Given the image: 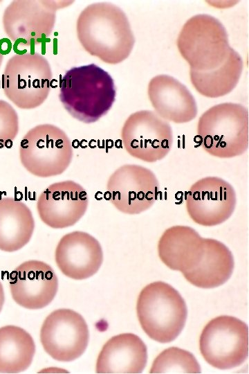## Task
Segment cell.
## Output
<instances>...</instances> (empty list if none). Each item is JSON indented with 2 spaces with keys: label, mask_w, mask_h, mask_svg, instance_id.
<instances>
[{
  "label": "cell",
  "mask_w": 249,
  "mask_h": 374,
  "mask_svg": "<svg viewBox=\"0 0 249 374\" xmlns=\"http://www.w3.org/2000/svg\"><path fill=\"white\" fill-rule=\"evenodd\" d=\"M3 60V55L0 53V66Z\"/></svg>",
  "instance_id": "83f0119b"
},
{
  "label": "cell",
  "mask_w": 249,
  "mask_h": 374,
  "mask_svg": "<svg viewBox=\"0 0 249 374\" xmlns=\"http://www.w3.org/2000/svg\"><path fill=\"white\" fill-rule=\"evenodd\" d=\"M197 137L203 149L219 158L243 154L248 148V112L232 103L214 105L199 118Z\"/></svg>",
  "instance_id": "3957f363"
},
{
  "label": "cell",
  "mask_w": 249,
  "mask_h": 374,
  "mask_svg": "<svg viewBox=\"0 0 249 374\" xmlns=\"http://www.w3.org/2000/svg\"><path fill=\"white\" fill-rule=\"evenodd\" d=\"M89 206L84 188L71 181L49 185L39 196L37 210L41 220L53 229H64L76 224Z\"/></svg>",
  "instance_id": "5bb4252c"
},
{
  "label": "cell",
  "mask_w": 249,
  "mask_h": 374,
  "mask_svg": "<svg viewBox=\"0 0 249 374\" xmlns=\"http://www.w3.org/2000/svg\"><path fill=\"white\" fill-rule=\"evenodd\" d=\"M11 296L19 305L38 310L49 305L58 289V278L47 263L36 260L22 262L9 276Z\"/></svg>",
  "instance_id": "9a60e30c"
},
{
  "label": "cell",
  "mask_w": 249,
  "mask_h": 374,
  "mask_svg": "<svg viewBox=\"0 0 249 374\" xmlns=\"http://www.w3.org/2000/svg\"><path fill=\"white\" fill-rule=\"evenodd\" d=\"M230 250L221 242L203 238V252L197 264L183 274L192 285L201 288H214L225 283L234 269Z\"/></svg>",
  "instance_id": "ffe728a7"
},
{
  "label": "cell",
  "mask_w": 249,
  "mask_h": 374,
  "mask_svg": "<svg viewBox=\"0 0 249 374\" xmlns=\"http://www.w3.org/2000/svg\"><path fill=\"white\" fill-rule=\"evenodd\" d=\"M243 67L240 55L233 49L219 67L208 72L190 71L196 90L208 98H218L231 92L238 84Z\"/></svg>",
  "instance_id": "603a6c76"
},
{
  "label": "cell",
  "mask_w": 249,
  "mask_h": 374,
  "mask_svg": "<svg viewBox=\"0 0 249 374\" xmlns=\"http://www.w3.org/2000/svg\"><path fill=\"white\" fill-rule=\"evenodd\" d=\"M199 346L211 366L221 370L237 367L248 357V326L234 317H217L203 328Z\"/></svg>",
  "instance_id": "9c48e42d"
},
{
  "label": "cell",
  "mask_w": 249,
  "mask_h": 374,
  "mask_svg": "<svg viewBox=\"0 0 249 374\" xmlns=\"http://www.w3.org/2000/svg\"><path fill=\"white\" fill-rule=\"evenodd\" d=\"M147 362V349L142 340L133 333H123L103 346L95 371L101 374H138L143 371Z\"/></svg>",
  "instance_id": "ac0fdd59"
},
{
  "label": "cell",
  "mask_w": 249,
  "mask_h": 374,
  "mask_svg": "<svg viewBox=\"0 0 249 374\" xmlns=\"http://www.w3.org/2000/svg\"><path fill=\"white\" fill-rule=\"evenodd\" d=\"M116 96L113 79L95 64L72 67L60 80V102L72 117L84 123L106 115Z\"/></svg>",
  "instance_id": "7a4b0ae2"
},
{
  "label": "cell",
  "mask_w": 249,
  "mask_h": 374,
  "mask_svg": "<svg viewBox=\"0 0 249 374\" xmlns=\"http://www.w3.org/2000/svg\"><path fill=\"white\" fill-rule=\"evenodd\" d=\"M35 220L29 207L13 197L0 199V250L18 251L33 234Z\"/></svg>",
  "instance_id": "44dd1931"
},
{
  "label": "cell",
  "mask_w": 249,
  "mask_h": 374,
  "mask_svg": "<svg viewBox=\"0 0 249 374\" xmlns=\"http://www.w3.org/2000/svg\"><path fill=\"white\" fill-rule=\"evenodd\" d=\"M136 310L143 330L160 343L174 340L183 330L187 315L181 295L162 281L151 283L142 290Z\"/></svg>",
  "instance_id": "277c9868"
},
{
  "label": "cell",
  "mask_w": 249,
  "mask_h": 374,
  "mask_svg": "<svg viewBox=\"0 0 249 374\" xmlns=\"http://www.w3.org/2000/svg\"><path fill=\"white\" fill-rule=\"evenodd\" d=\"M5 302V294L2 283L0 281V312L2 310Z\"/></svg>",
  "instance_id": "4316f807"
},
{
  "label": "cell",
  "mask_w": 249,
  "mask_h": 374,
  "mask_svg": "<svg viewBox=\"0 0 249 374\" xmlns=\"http://www.w3.org/2000/svg\"><path fill=\"white\" fill-rule=\"evenodd\" d=\"M35 353L32 336L21 327L0 328V373H19L31 364Z\"/></svg>",
  "instance_id": "7402d4cb"
},
{
  "label": "cell",
  "mask_w": 249,
  "mask_h": 374,
  "mask_svg": "<svg viewBox=\"0 0 249 374\" xmlns=\"http://www.w3.org/2000/svg\"><path fill=\"white\" fill-rule=\"evenodd\" d=\"M19 131L17 112L7 102L0 100V149L10 148Z\"/></svg>",
  "instance_id": "d4e9b609"
},
{
  "label": "cell",
  "mask_w": 249,
  "mask_h": 374,
  "mask_svg": "<svg viewBox=\"0 0 249 374\" xmlns=\"http://www.w3.org/2000/svg\"><path fill=\"white\" fill-rule=\"evenodd\" d=\"M237 195L233 186L218 177H205L194 183L185 197L190 218L205 226L219 225L233 213Z\"/></svg>",
  "instance_id": "4fadbf2b"
},
{
  "label": "cell",
  "mask_w": 249,
  "mask_h": 374,
  "mask_svg": "<svg viewBox=\"0 0 249 374\" xmlns=\"http://www.w3.org/2000/svg\"><path fill=\"white\" fill-rule=\"evenodd\" d=\"M160 184L149 168L136 164H125L109 177L107 199L119 211L137 215L149 209L159 195Z\"/></svg>",
  "instance_id": "30bf717a"
},
{
  "label": "cell",
  "mask_w": 249,
  "mask_h": 374,
  "mask_svg": "<svg viewBox=\"0 0 249 374\" xmlns=\"http://www.w3.org/2000/svg\"><path fill=\"white\" fill-rule=\"evenodd\" d=\"M76 32L87 53L110 64L126 60L135 43L126 14L108 2L91 3L84 8L77 19Z\"/></svg>",
  "instance_id": "6da1fadb"
},
{
  "label": "cell",
  "mask_w": 249,
  "mask_h": 374,
  "mask_svg": "<svg viewBox=\"0 0 249 374\" xmlns=\"http://www.w3.org/2000/svg\"><path fill=\"white\" fill-rule=\"evenodd\" d=\"M73 152L71 142L65 132L48 123L29 130L19 146L22 166L38 177L63 173L71 163Z\"/></svg>",
  "instance_id": "52a82bcc"
},
{
  "label": "cell",
  "mask_w": 249,
  "mask_h": 374,
  "mask_svg": "<svg viewBox=\"0 0 249 374\" xmlns=\"http://www.w3.org/2000/svg\"><path fill=\"white\" fill-rule=\"evenodd\" d=\"M11 47V42L8 38H3L0 40V53L2 55L8 53Z\"/></svg>",
  "instance_id": "484cf974"
},
{
  "label": "cell",
  "mask_w": 249,
  "mask_h": 374,
  "mask_svg": "<svg viewBox=\"0 0 249 374\" xmlns=\"http://www.w3.org/2000/svg\"><path fill=\"white\" fill-rule=\"evenodd\" d=\"M73 2L58 0L14 1L3 13L5 33L15 43V49L19 46H35L52 34L57 11Z\"/></svg>",
  "instance_id": "ba28073f"
},
{
  "label": "cell",
  "mask_w": 249,
  "mask_h": 374,
  "mask_svg": "<svg viewBox=\"0 0 249 374\" xmlns=\"http://www.w3.org/2000/svg\"><path fill=\"white\" fill-rule=\"evenodd\" d=\"M203 238L192 227L174 226L166 229L158 244L161 261L169 269L183 274L192 269L199 262Z\"/></svg>",
  "instance_id": "d6986e66"
},
{
  "label": "cell",
  "mask_w": 249,
  "mask_h": 374,
  "mask_svg": "<svg viewBox=\"0 0 249 374\" xmlns=\"http://www.w3.org/2000/svg\"><path fill=\"white\" fill-rule=\"evenodd\" d=\"M201 373L200 365L195 357L189 351L171 347L161 352L154 359L150 373Z\"/></svg>",
  "instance_id": "cb8c5ba5"
},
{
  "label": "cell",
  "mask_w": 249,
  "mask_h": 374,
  "mask_svg": "<svg viewBox=\"0 0 249 374\" xmlns=\"http://www.w3.org/2000/svg\"><path fill=\"white\" fill-rule=\"evenodd\" d=\"M52 79L50 64L43 55L37 52L17 54L5 66L2 88L17 107L32 109L48 98Z\"/></svg>",
  "instance_id": "8992f818"
},
{
  "label": "cell",
  "mask_w": 249,
  "mask_h": 374,
  "mask_svg": "<svg viewBox=\"0 0 249 374\" xmlns=\"http://www.w3.org/2000/svg\"><path fill=\"white\" fill-rule=\"evenodd\" d=\"M177 47L190 64V71L196 72L217 69L233 51L224 26L206 14L196 15L187 20L178 34Z\"/></svg>",
  "instance_id": "5b68a950"
},
{
  "label": "cell",
  "mask_w": 249,
  "mask_h": 374,
  "mask_svg": "<svg viewBox=\"0 0 249 374\" xmlns=\"http://www.w3.org/2000/svg\"><path fill=\"white\" fill-rule=\"evenodd\" d=\"M89 332L81 314L71 309H57L48 314L40 330L46 353L59 362L79 358L87 348Z\"/></svg>",
  "instance_id": "7c38bea8"
},
{
  "label": "cell",
  "mask_w": 249,
  "mask_h": 374,
  "mask_svg": "<svg viewBox=\"0 0 249 374\" xmlns=\"http://www.w3.org/2000/svg\"><path fill=\"white\" fill-rule=\"evenodd\" d=\"M121 138L131 156L149 163L165 157L173 143L169 123L151 110H140L129 115L122 127Z\"/></svg>",
  "instance_id": "8fae6325"
},
{
  "label": "cell",
  "mask_w": 249,
  "mask_h": 374,
  "mask_svg": "<svg viewBox=\"0 0 249 374\" xmlns=\"http://www.w3.org/2000/svg\"><path fill=\"white\" fill-rule=\"evenodd\" d=\"M55 262L66 276L83 280L93 276L103 261V251L97 239L80 231L64 235L55 252Z\"/></svg>",
  "instance_id": "2e32d148"
},
{
  "label": "cell",
  "mask_w": 249,
  "mask_h": 374,
  "mask_svg": "<svg viewBox=\"0 0 249 374\" xmlns=\"http://www.w3.org/2000/svg\"><path fill=\"white\" fill-rule=\"evenodd\" d=\"M149 99L156 113L163 120L175 123L192 121L197 115L196 100L188 89L168 75H158L148 84Z\"/></svg>",
  "instance_id": "e0dca14e"
}]
</instances>
